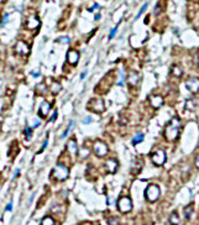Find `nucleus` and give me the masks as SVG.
<instances>
[{
	"label": "nucleus",
	"mask_w": 199,
	"mask_h": 225,
	"mask_svg": "<svg viewBox=\"0 0 199 225\" xmlns=\"http://www.w3.org/2000/svg\"><path fill=\"white\" fill-rule=\"evenodd\" d=\"M179 126H181V120L178 118H173L169 124L165 129V137L168 141H176L178 135H179Z\"/></svg>",
	"instance_id": "1"
},
{
	"label": "nucleus",
	"mask_w": 199,
	"mask_h": 225,
	"mask_svg": "<svg viewBox=\"0 0 199 225\" xmlns=\"http://www.w3.org/2000/svg\"><path fill=\"white\" fill-rule=\"evenodd\" d=\"M160 188H158V186H156V184H150L147 188H146V191H145V197H146V199L148 200V202H151V203H153V202H156L158 198H160Z\"/></svg>",
	"instance_id": "2"
},
{
	"label": "nucleus",
	"mask_w": 199,
	"mask_h": 225,
	"mask_svg": "<svg viewBox=\"0 0 199 225\" xmlns=\"http://www.w3.org/2000/svg\"><path fill=\"white\" fill-rule=\"evenodd\" d=\"M53 176H55V178H56V179H58V181H63V179L68 178V176H69V171H68V168H67L63 163H58V164L53 168Z\"/></svg>",
	"instance_id": "3"
},
{
	"label": "nucleus",
	"mask_w": 199,
	"mask_h": 225,
	"mask_svg": "<svg viewBox=\"0 0 199 225\" xmlns=\"http://www.w3.org/2000/svg\"><path fill=\"white\" fill-rule=\"evenodd\" d=\"M118 208L121 213H129L133 209V202L129 197H123L118 202Z\"/></svg>",
	"instance_id": "4"
},
{
	"label": "nucleus",
	"mask_w": 199,
	"mask_h": 225,
	"mask_svg": "<svg viewBox=\"0 0 199 225\" xmlns=\"http://www.w3.org/2000/svg\"><path fill=\"white\" fill-rule=\"evenodd\" d=\"M88 109L94 111V113H103L105 110V105L103 103V100L99 98H95V99H92L89 105H88Z\"/></svg>",
	"instance_id": "5"
},
{
	"label": "nucleus",
	"mask_w": 199,
	"mask_h": 225,
	"mask_svg": "<svg viewBox=\"0 0 199 225\" xmlns=\"http://www.w3.org/2000/svg\"><path fill=\"white\" fill-rule=\"evenodd\" d=\"M151 161L156 166H162L166 162V154H165V151L163 150H156L151 155Z\"/></svg>",
	"instance_id": "6"
},
{
	"label": "nucleus",
	"mask_w": 199,
	"mask_h": 225,
	"mask_svg": "<svg viewBox=\"0 0 199 225\" xmlns=\"http://www.w3.org/2000/svg\"><path fill=\"white\" fill-rule=\"evenodd\" d=\"M94 152L98 157H104L108 154V146L103 141H97L94 144Z\"/></svg>",
	"instance_id": "7"
},
{
	"label": "nucleus",
	"mask_w": 199,
	"mask_h": 225,
	"mask_svg": "<svg viewBox=\"0 0 199 225\" xmlns=\"http://www.w3.org/2000/svg\"><path fill=\"white\" fill-rule=\"evenodd\" d=\"M15 52L19 53V55H22V56H26L30 53V47L26 42L24 41H19L16 45H15Z\"/></svg>",
	"instance_id": "8"
},
{
	"label": "nucleus",
	"mask_w": 199,
	"mask_h": 225,
	"mask_svg": "<svg viewBox=\"0 0 199 225\" xmlns=\"http://www.w3.org/2000/svg\"><path fill=\"white\" fill-rule=\"evenodd\" d=\"M186 86H187V88H188L192 93H198L199 92V79L198 78H196V77L188 78Z\"/></svg>",
	"instance_id": "9"
},
{
	"label": "nucleus",
	"mask_w": 199,
	"mask_h": 225,
	"mask_svg": "<svg viewBox=\"0 0 199 225\" xmlns=\"http://www.w3.org/2000/svg\"><path fill=\"white\" fill-rule=\"evenodd\" d=\"M148 100H150V104L152 105V108H155V109H158V108H161L162 105H163V98L161 95H158V94H152V95H150L148 98Z\"/></svg>",
	"instance_id": "10"
},
{
	"label": "nucleus",
	"mask_w": 199,
	"mask_h": 225,
	"mask_svg": "<svg viewBox=\"0 0 199 225\" xmlns=\"http://www.w3.org/2000/svg\"><path fill=\"white\" fill-rule=\"evenodd\" d=\"M67 61H68V63L69 64H77V62L79 61V52H77V51H74V50H70V51H68V53H67Z\"/></svg>",
	"instance_id": "11"
},
{
	"label": "nucleus",
	"mask_w": 199,
	"mask_h": 225,
	"mask_svg": "<svg viewBox=\"0 0 199 225\" xmlns=\"http://www.w3.org/2000/svg\"><path fill=\"white\" fill-rule=\"evenodd\" d=\"M118 167H119V163H118V161L114 160V159H109V160L105 162V168H106V171L110 172V173H115L116 169H118Z\"/></svg>",
	"instance_id": "12"
},
{
	"label": "nucleus",
	"mask_w": 199,
	"mask_h": 225,
	"mask_svg": "<svg viewBox=\"0 0 199 225\" xmlns=\"http://www.w3.org/2000/svg\"><path fill=\"white\" fill-rule=\"evenodd\" d=\"M50 110H51V104L47 103V101H42L41 105H40V109H38V114L41 116H47Z\"/></svg>",
	"instance_id": "13"
},
{
	"label": "nucleus",
	"mask_w": 199,
	"mask_h": 225,
	"mask_svg": "<svg viewBox=\"0 0 199 225\" xmlns=\"http://www.w3.org/2000/svg\"><path fill=\"white\" fill-rule=\"evenodd\" d=\"M138 82H140V74H138V73H136V72L129 73V76H128V83H129L131 87L137 86Z\"/></svg>",
	"instance_id": "14"
},
{
	"label": "nucleus",
	"mask_w": 199,
	"mask_h": 225,
	"mask_svg": "<svg viewBox=\"0 0 199 225\" xmlns=\"http://www.w3.org/2000/svg\"><path fill=\"white\" fill-rule=\"evenodd\" d=\"M67 151H68V154H70L72 156L77 155V152H78V146H77V144H75L74 140H69V141L67 142Z\"/></svg>",
	"instance_id": "15"
},
{
	"label": "nucleus",
	"mask_w": 199,
	"mask_h": 225,
	"mask_svg": "<svg viewBox=\"0 0 199 225\" xmlns=\"http://www.w3.org/2000/svg\"><path fill=\"white\" fill-rule=\"evenodd\" d=\"M26 26L30 29V30H33V29H37L40 26V20L36 17V16H30L27 19V22H26Z\"/></svg>",
	"instance_id": "16"
},
{
	"label": "nucleus",
	"mask_w": 199,
	"mask_h": 225,
	"mask_svg": "<svg viewBox=\"0 0 199 225\" xmlns=\"http://www.w3.org/2000/svg\"><path fill=\"white\" fill-rule=\"evenodd\" d=\"M171 73H172L174 77L181 78V77H182V74H183V69H182L179 66L174 64V66H172V68H171Z\"/></svg>",
	"instance_id": "17"
},
{
	"label": "nucleus",
	"mask_w": 199,
	"mask_h": 225,
	"mask_svg": "<svg viewBox=\"0 0 199 225\" xmlns=\"http://www.w3.org/2000/svg\"><path fill=\"white\" fill-rule=\"evenodd\" d=\"M169 224L171 225H179V217H178V214H177L176 212L171 213V215H169Z\"/></svg>",
	"instance_id": "18"
},
{
	"label": "nucleus",
	"mask_w": 199,
	"mask_h": 225,
	"mask_svg": "<svg viewBox=\"0 0 199 225\" xmlns=\"http://www.w3.org/2000/svg\"><path fill=\"white\" fill-rule=\"evenodd\" d=\"M50 90H51L53 94L60 93V90H61V84H60V83H57V82L51 83V86H50Z\"/></svg>",
	"instance_id": "19"
},
{
	"label": "nucleus",
	"mask_w": 199,
	"mask_h": 225,
	"mask_svg": "<svg viewBox=\"0 0 199 225\" xmlns=\"http://www.w3.org/2000/svg\"><path fill=\"white\" fill-rule=\"evenodd\" d=\"M89 154H90V151H89V149H88V147L83 146V147H80V149H79V156H80L82 159H87V157L89 156Z\"/></svg>",
	"instance_id": "20"
},
{
	"label": "nucleus",
	"mask_w": 199,
	"mask_h": 225,
	"mask_svg": "<svg viewBox=\"0 0 199 225\" xmlns=\"http://www.w3.org/2000/svg\"><path fill=\"white\" fill-rule=\"evenodd\" d=\"M192 213H193V207H192V205H189V207L184 208V218H186L187 220H188V219H191Z\"/></svg>",
	"instance_id": "21"
},
{
	"label": "nucleus",
	"mask_w": 199,
	"mask_h": 225,
	"mask_svg": "<svg viewBox=\"0 0 199 225\" xmlns=\"http://www.w3.org/2000/svg\"><path fill=\"white\" fill-rule=\"evenodd\" d=\"M143 134L142 132H138V134H136V136L133 139V145H137L138 142H142V140H143Z\"/></svg>",
	"instance_id": "22"
},
{
	"label": "nucleus",
	"mask_w": 199,
	"mask_h": 225,
	"mask_svg": "<svg viewBox=\"0 0 199 225\" xmlns=\"http://www.w3.org/2000/svg\"><path fill=\"white\" fill-rule=\"evenodd\" d=\"M41 225H55V220L51 217H45L41 222Z\"/></svg>",
	"instance_id": "23"
},
{
	"label": "nucleus",
	"mask_w": 199,
	"mask_h": 225,
	"mask_svg": "<svg viewBox=\"0 0 199 225\" xmlns=\"http://www.w3.org/2000/svg\"><path fill=\"white\" fill-rule=\"evenodd\" d=\"M74 125H75V123H74V121H73V120H72V121H70V123H69V125H68V128L66 129V131H65V132H63V134H62V135H61V139H65V137H66L67 135H68V132H69V131H70V130H72V128H73V126H74Z\"/></svg>",
	"instance_id": "24"
},
{
	"label": "nucleus",
	"mask_w": 199,
	"mask_h": 225,
	"mask_svg": "<svg viewBox=\"0 0 199 225\" xmlns=\"http://www.w3.org/2000/svg\"><path fill=\"white\" fill-rule=\"evenodd\" d=\"M147 6H148V4H147V2H145V4L142 5V7H141V10H140V11L137 12V15H136V17H135V20H137V19H138V17H140V16L142 15V12H143V11L146 10V7H147Z\"/></svg>",
	"instance_id": "25"
},
{
	"label": "nucleus",
	"mask_w": 199,
	"mask_h": 225,
	"mask_svg": "<svg viewBox=\"0 0 199 225\" xmlns=\"http://www.w3.org/2000/svg\"><path fill=\"white\" fill-rule=\"evenodd\" d=\"M25 134H26V140H30V137L32 136V129L30 126H26L25 128Z\"/></svg>",
	"instance_id": "26"
},
{
	"label": "nucleus",
	"mask_w": 199,
	"mask_h": 225,
	"mask_svg": "<svg viewBox=\"0 0 199 225\" xmlns=\"http://www.w3.org/2000/svg\"><path fill=\"white\" fill-rule=\"evenodd\" d=\"M186 108H187V109H191V110H193V109L196 108V105H194V101H193V100H187V101H186Z\"/></svg>",
	"instance_id": "27"
},
{
	"label": "nucleus",
	"mask_w": 199,
	"mask_h": 225,
	"mask_svg": "<svg viewBox=\"0 0 199 225\" xmlns=\"http://www.w3.org/2000/svg\"><path fill=\"white\" fill-rule=\"evenodd\" d=\"M108 223H109V225H119V219L115 217H111V218H109Z\"/></svg>",
	"instance_id": "28"
},
{
	"label": "nucleus",
	"mask_w": 199,
	"mask_h": 225,
	"mask_svg": "<svg viewBox=\"0 0 199 225\" xmlns=\"http://www.w3.org/2000/svg\"><path fill=\"white\" fill-rule=\"evenodd\" d=\"M47 142H48V137H46V140L43 141V145H42V147L38 150V154H41V152H42V151L46 149V146H47Z\"/></svg>",
	"instance_id": "29"
},
{
	"label": "nucleus",
	"mask_w": 199,
	"mask_h": 225,
	"mask_svg": "<svg viewBox=\"0 0 199 225\" xmlns=\"http://www.w3.org/2000/svg\"><path fill=\"white\" fill-rule=\"evenodd\" d=\"M37 90H41V92H42L41 94H43V93L46 92V87H45L43 84H41V86H37Z\"/></svg>",
	"instance_id": "30"
},
{
	"label": "nucleus",
	"mask_w": 199,
	"mask_h": 225,
	"mask_svg": "<svg viewBox=\"0 0 199 225\" xmlns=\"http://www.w3.org/2000/svg\"><path fill=\"white\" fill-rule=\"evenodd\" d=\"M56 118H57V111H56V110H55V111H53V113H52V116H51V118H50V121H51V123H53V121H55V120H56Z\"/></svg>",
	"instance_id": "31"
},
{
	"label": "nucleus",
	"mask_w": 199,
	"mask_h": 225,
	"mask_svg": "<svg viewBox=\"0 0 199 225\" xmlns=\"http://www.w3.org/2000/svg\"><path fill=\"white\" fill-rule=\"evenodd\" d=\"M92 121H93V118H92V116H87V118L83 120V123H84V124H90Z\"/></svg>",
	"instance_id": "32"
},
{
	"label": "nucleus",
	"mask_w": 199,
	"mask_h": 225,
	"mask_svg": "<svg viewBox=\"0 0 199 225\" xmlns=\"http://www.w3.org/2000/svg\"><path fill=\"white\" fill-rule=\"evenodd\" d=\"M116 31H118V27H114L113 30H111V32H110V35H109V38L111 40L114 36H115V33H116Z\"/></svg>",
	"instance_id": "33"
},
{
	"label": "nucleus",
	"mask_w": 199,
	"mask_h": 225,
	"mask_svg": "<svg viewBox=\"0 0 199 225\" xmlns=\"http://www.w3.org/2000/svg\"><path fill=\"white\" fill-rule=\"evenodd\" d=\"M97 9H100L99 4H94V5H93V7H90V9H89V12H93V11H94V10H97Z\"/></svg>",
	"instance_id": "34"
},
{
	"label": "nucleus",
	"mask_w": 199,
	"mask_h": 225,
	"mask_svg": "<svg viewBox=\"0 0 199 225\" xmlns=\"http://www.w3.org/2000/svg\"><path fill=\"white\" fill-rule=\"evenodd\" d=\"M118 84H119V86H123V84H124V73H123V72H120V81H119Z\"/></svg>",
	"instance_id": "35"
},
{
	"label": "nucleus",
	"mask_w": 199,
	"mask_h": 225,
	"mask_svg": "<svg viewBox=\"0 0 199 225\" xmlns=\"http://www.w3.org/2000/svg\"><path fill=\"white\" fill-rule=\"evenodd\" d=\"M58 41H60V42H63V43H69V37H61Z\"/></svg>",
	"instance_id": "36"
},
{
	"label": "nucleus",
	"mask_w": 199,
	"mask_h": 225,
	"mask_svg": "<svg viewBox=\"0 0 199 225\" xmlns=\"http://www.w3.org/2000/svg\"><path fill=\"white\" fill-rule=\"evenodd\" d=\"M31 76L36 78V77H40V76H41V73H40V72H37V71H33V72H31Z\"/></svg>",
	"instance_id": "37"
},
{
	"label": "nucleus",
	"mask_w": 199,
	"mask_h": 225,
	"mask_svg": "<svg viewBox=\"0 0 199 225\" xmlns=\"http://www.w3.org/2000/svg\"><path fill=\"white\" fill-rule=\"evenodd\" d=\"M38 125H40V121H38V120H37V119H35V120H33L32 128H37V126H38Z\"/></svg>",
	"instance_id": "38"
},
{
	"label": "nucleus",
	"mask_w": 199,
	"mask_h": 225,
	"mask_svg": "<svg viewBox=\"0 0 199 225\" xmlns=\"http://www.w3.org/2000/svg\"><path fill=\"white\" fill-rule=\"evenodd\" d=\"M11 209H12V203L10 202V203L6 205V212H9V210H11Z\"/></svg>",
	"instance_id": "39"
},
{
	"label": "nucleus",
	"mask_w": 199,
	"mask_h": 225,
	"mask_svg": "<svg viewBox=\"0 0 199 225\" xmlns=\"http://www.w3.org/2000/svg\"><path fill=\"white\" fill-rule=\"evenodd\" d=\"M194 162H196V167H197V168L199 169V155L197 156V157H196V161H194Z\"/></svg>",
	"instance_id": "40"
},
{
	"label": "nucleus",
	"mask_w": 199,
	"mask_h": 225,
	"mask_svg": "<svg viewBox=\"0 0 199 225\" xmlns=\"http://www.w3.org/2000/svg\"><path fill=\"white\" fill-rule=\"evenodd\" d=\"M7 17H9V14H6V15H5V17H4V22H2V25H5V24H6V21H7Z\"/></svg>",
	"instance_id": "41"
},
{
	"label": "nucleus",
	"mask_w": 199,
	"mask_h": 225,
	"mask_svg": "<svg viewBox=\"0 0 199 225\" xmlns=\"http://www.w3.org/2000/svg\"><path fill=\"white\" fill-rule=\"evenodd\" d=\"M19 172H20V169H15V173H14V177H16V176L19 174Z\"/></svg>",
	"instance_id": "42"
},
{
	"label": "nucleus",
	"mask_w": 199,
	"mask_h": 225,
	"mask_svg": "<svg viewBox=\"0 0 199 225\" xmlns=\"http://www.w3.org/2000/svg\"><path fill=\"white\" fill-rule=\"evenodd\" d=\"M85 76H87V72H83V73H82V77H80V78H82V79H83V78H84V77H85Z\"/></svg>",
	"instance_id": "43"
},
{
	"label": "nucleus",
	"mask_w": 199,
	"mask_h": 225,
	"mask_svg": "<svg viewBox=\"0 0 199 225\" xmlns=\"http://www.w3.org/2000/svg\"><path fill=\"white\" fill-rule=\"evenodd\" d=\"M100 17H101V16H100V14H98V15H95V20H99Z\"/></svg>",
	"instance_id": "44"
},
{
	"label": "nucleus",
	"mask_w": 199,
	"mask_h": 225,
	"mask_svg": "<svg viewBox=\"0 0 199 225\" xmlns=\"http://www.w3.org/2000/svg\"><path fill=\"white\" fill-rule=\"evenodd\" d=\"M198 64H199V61H198Z\"/></svg>",
	"instance_id": "45"
}]
</instances>
